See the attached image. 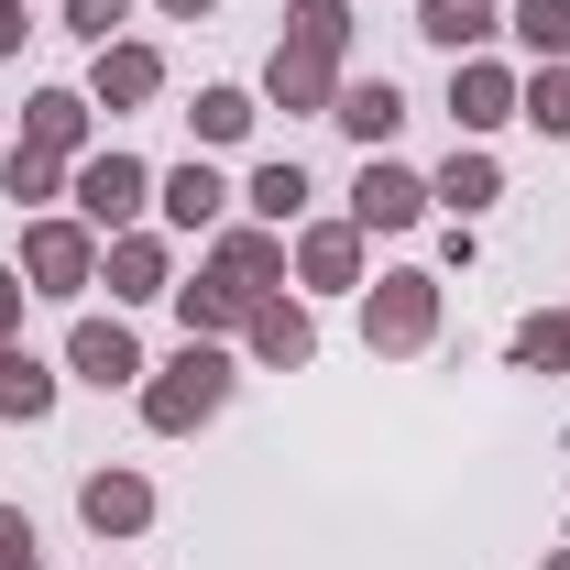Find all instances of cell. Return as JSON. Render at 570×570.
<instances>
[{
	"mask_svg": "<svg viewBox=\"0 0 570 570\" xmlns=\"http://www.w3.org/2000/svg\"><path fill=\"white\" fill-rule=\"evenodd\" d=\"M219 406H230V352H219V341H187V352H176L154 384H142V428H165V439L209 428Z\"/></svg>",
	"mask_w": 570,
	"mask_h": 570,
	"instance_id": "cell-1",
	"label": "cell"
},
{
	"mask_svg": "<svg viewBox=\"0 0 570 570\" xmlns=\"http://www.w3.org/2000/svg\"><path fill=\"white\" fill-rule=\"evenodd\" d=\"M362 341H373V352H428V341H439V275H417V264H406V275H373V296H362Z\"/></svg>",
	"mask_w": 570,
	"mask_h": 570,
	"instance_id": "cell-2",
	"label": "cell"
},
{
	"mask_svg": "<svg viewBox=\"0 0 570 570\" xmlns=\"http://www.w3.org/2000/svg\"><path fill=\"white\" fill-rule=\"evenodd\" d=\"M22 275H33V296L99 285V230H88V219H33V230H22Z\"/></svg>",
	"mask_w": 570,
	"mask_h": 570,
	"instance_id": "cell-3",
	"label": "cell"
},
{
	"mask_svg": "<svg viewBox=\"0 0 570 570\" xmlns=\"http://www.w3.org/2000/svg\"><path fill=\"white\" fill-rule=\"evenodd\" d=\"M142 198H154V165H142V154H88V165H77V219H88V230H132Z\"/></svg>",
	"mask_w": 570,
	"mask_h": 570,
	"instance_id": "cell-4",
	"label": "cell"
},
{
	"mask_svg": "<svg viewBox=\"0 0 570 570\" xmlns=\"http://www.w3.org/2000/svg\"><path fill=\"white\" fill-rule=\"evenodd\" d=\"M417 219H428V176L373 165V154H362V176H352V230H417Z\"/></svg>",
	"mask_w": 570,
	"mask_h": 570,
	"instance_id": "cell-5",
	"label": "cell"
},
{
	"mask_svg": "<svg viewBox=\"0 0 570 570\" xmlns=\"http://www.w3.org/2000/svg\"><path fill=\"white\" fill-rule=\"evenodd\" d=\"M67 362H77V384H99V395L154 373V362H142V341L121 330V318H77V330H67Z\"/></svg>",
	"mask_w": 570,
	"mask_h": 570,
	"instance_id": "cell-6",
	"label": "cell"
},
{
	"mask_svg": "<svg viewBox=\"0 0 570 570\" xmlns=\"http://www.w3.org/2000/svg\"><path fill=\"white\" fill-rule=\"evenodd\" d=\"M165 88V56L154 45H99V67H88V110H142Z\"/></svg>",
	"mask_w": 570,
	"mask_h": 570,
	"instance_id": "cell-7",
	"label": "cell"
},
{
	"mask_svg": "<svg viewBox=\"0 0 570 570\" xmlns=\"http://www.w3.org/2000/svg\"><path fill=\"white\" fill-rule=\"evenodd\" d=\"M77 515H88L99 538H142V527H154V483H142V472H88V483H77Z\"/></svg>",
	"mask_w": 570,
	"mask_h": 570,
	"instance_id": "cell-8",
	"label": "cell"
},
{
	"mask_svg": "<svg viewBox=\"0 0 570 570\" xmlns=\"http://www.w3.org/2000/svg\"><path fill=\"white\" fill-rule=\"evenodd\" d=\"M253 362H275V373H307V362H318V318H307L296 296H264V307H253Z\"/></svg>",
	"mask_w": 570,
	"mask_h": 570,
	"instance_id": "cell-9",
	"label": "cell"
},
{
	"mask_svg": "<svg viewBox=\"0 0 570 570\" xmlns=\"http://www.w3.org/2000/svg\"><path fill=\"white\" fill-rule=\"evenodd\" d=\"M296 275L318 285V296L362 285V230H352V219H318V230H296Z\"/></svg>",
	"mask_w": 570,
	"mask_h": 570,
	"instance_id": "cell-10",
	"label": "cell"
},
{
	"mask_svg": "<svg viewBox=\"0 0 570 570\" xmlns=\"http://www.w3.org/2000/svg\"><path fill=\"white\" fill-rule=\"evenodd\" d=\"M253 285H230V275H209V285H176V318H187V341H219V330H253Z\"/></svg>",
	"mask_w": 570,
	"mask_h": 570,
	"instance_id": "cell-11",
	"label": "cell"
},
{
	"mask_svg": "<svg viewBox=\"0 0 570 570\" xmlns=\"http://www.w3.org/2000/svg\"><path fill=\"white\" fill-rule=\"evenodd\" d=\"M450 121H461V132H494V121H515V77L483 67V56H461V77H450Z\"/></svg>",
	"mask_w": 570,
	"mask_h": 570,
	"instance_id": "cell-12",
	"label": "cell"
},
{
	"mask_svg": "<svg viewBox=\"0 0 570 570\" xmlns=\"http://www.w3.org/2000/svg\"><path fill=\"white\" fill-rule=\"evenodd\" d=\"M330 121H341V132H352L362 154H373V142H384L395 121H406V99H395V77H341V99H330Z\"/></svg>",
	"mask_w": 570,
	"mask_h": 570,
	"instance_id": "cell-13",
	"label": "cell"
},
{
	"mask_svg": "<svg viewBox=\"0 0 570 570\" xmlns=\"http://www.w3.org/2000/svg\"><path fill=\"white\" fill-rule=\"evenodd\" d=\"M154 209L176 219V230H209V219L230 209V187H219V165L198 154V165H176V176H154Z\"/></svg>",
	"mask_w": 570,
	"mask_h": 570,
	"instance_id": "cell-14",
	"label": "cell"
},
{
	"mask_svg": "<svg viewBox=\"0 0 570 570\" xmlns=\"http://www.w3.org/2000/svg\"><path fill=\"white\" fill-rule=\"evenodd\" d=\"M264 99H275V110H330V99H341V67H330V56H296V45H275Z\"/></svg>",
	"mask_w": 570,
	"mask_h": 570,
	"instance_id": "cell-15",
	"label": "cell"
},
{
	"mask_svg": "<svg viewBox=\"0 0 570 570\" xmlns=\"http://www.w3.org/2000/svg\"><path fill=\"white\" fill-rule=\"evenodd\" d=\"M99 275H110V296H165V242L154 230H110Z\"/></svg>",
	"mask_w": 570,
	"mask_h": 570,
	"instance_id": "cell-16",
	"label": "cell"
},
{
	"mask_svg": "<svg viewBox=\"0 0 570 570\" xmlns=\"http://www.w3.org/2000/svg\"><path fill=\"white\" fill-rule=\"evenodd\" d=\"M22 142H33V154H77V142H88V99H77V88H33Z\"/></svg>",
	"mask_w": 570,
	"mask_h": 570,
	"instance_id": "cell-17",
	"label": "cell"
},
{
	"mask_svg": "<svg viewBox=\"0 0 570 570\" xmlns=\"http://www.w3.org/2000/svg\"><path fill=\"white\" fill-rule=\"evenodd\" d=\"M428 198H450V209L472 219V209H494V198H504V165L483 154V142H472V154H450V165L428 176Z\"/></svg>",
	"mask_w": 570,
	"mask_h": 570,
	"instance_id": "cell-18",
	"label": "cell"
},
{
	"mask_svg": "<svg viewBox=\"0 0 570 570\" xmlns=\"http://www.w3.org/2000/svg\"><path fill=\"white\" fill-rule=\"evenodd\" d=\"M45 406H56V373L22 352V341H0V417H22V428H33Z\"/></svg>",
	"mask_w": 570,
	"mask_h": 570,
	"instance_id": "cell-19",
	"label": "cell"
},
{
	"mask_svg": "<svg viewBox=\"0 0 570 570\" xmlns=\"http://www.w3.org/2000/svg\"><path fill=\"white\" fill-rule=\"evenodd\" d=\"M56 187H67V154H33V142L0 154V198H11V209H45Z\"/></svg>",
	"mask_w": 570,
	"mask_h": 570,
	"instance_id": "cell-20",
	"label": "cell"
},
{
	"mask_svg": "<svg viewBox=\"0 0 570 570\" xmlns=\"http://www.w3.org/2000/svg\"><path fill=\"white\" fill-rule=\"evenodd\" d=\"M242 198H253V219H264V230H285V219L307 209V165H296V154L253 165V187H242Z\"/></svg>",
	"mask_w": 570,
	"mask_h": 570,
	"instance_id": "cell-21",
	"label": "cell"
},
{
	"mask_svg": "<svg viewBox=\"0 0 570 570\" xmlns=\"http://www.w3.org/2000/svg\"><path fill=\"white\" fill-rule=\"evenodd\" d=\"M219 275H230V285H253V296H275L285 242H275V230H230V242H219Z\"/></svg>",
	"mask_w": 570,
	"mask_h": 570,
	"instance_id": "cell-22",
	"label": "cell"
},
{
	"mask_svg": "<svg viewBox=\"0 0 570 570\" xmlns=\"http://www.w3.org/2000/svg\"><path fill=\"white\" fill-rule=\"evenodd\" d=\"M285 45L341 67V45H352V11H341V0H296V11H285Z\"/></svg>",
	"mask_w": 570,
	"mask_h": 570,
	"instance_id": "cell-23",
	"label": "cell"
},
{
	"mask_svg": "<svg viewBox=\"0 0 570 570\" xmlns=\"http://www.w3.org/2000/svg\"><path fill=\"white\" fill-rule=\"evenodd\" d=\"M417 33L450 45V56H472V45L494 33V11H483V0H417Z\"/></svg>",
	"mask_w": 570,
	"mask_h": 570,
	"instance_id": "cell-24",
	"label": "cell"
},
{
	"mask_svg": "<svg viewBox=\"0 0 570 570\" xmlns=\"http://www.w3.org/2000/svg\"><path fill=\"white\" fill-rule=\"evenodd\" d=\"M515 45L538 67H570V0H515Z\"/></svg>",
	"mask_w": 570,
	"mask_h": 570,
	"instance_id": "cell-25",
	"label": "cell"
},
{
	"mask_svg": "<svg viewBox=\"0 0 570 570\" xmlns=\"http://www.w3.org/2000/svg\"><path fill=\"white\" fill-rule=\"evenodd\" d=\"M515 362H527V373H570V307L515 318Z\"/></svg>",
	"mask_w": 570,
	"mask_h": 570,
	"instance_id": "cell-26",
	"label": "cell"
},
{
	"mask_svg": "<svg viewBox=\"0 0 570 570\" xmlns=\"http://www.w3.org/2000/svg\"><path fill=\"white\" fill-rule=\"evenodd\" d=\"M515 121H538L549 142H570V67H538L527 88H515Z\"/></svg>",
	"mask_w": 570,
	"mask_h": 570,
	"instance_id": "cell-27",
	"label": "cell"
},
{
	"mask_svg": "<svg viewBox=\"0 0 570 570\" xmlns=\"http://www.w3.org/2000/svg\"><path fill=\"white\" fill-rule=\"evenodd\" d=\"M187 121H198V142H242V132H253V88H198Z\"/></svg>",
	"mask_w": 570,
	"mask_h": 570,
	"instance_id": "cell-28",
	"label": "cell"
},
{
	"mask_svg": "<svg viewBox=\"0 0 570 570\" xmlns=\"http://www.w3.org/2000/svg\"><path fill=\"white\" fill-rule=\"evenodd\" d=\"M121 22H132V0H67V33L88 45H121Z\"/></svg>",
	"mask_w": 570,
	"mask_h": 570,
	"instance_id": "cell-29",
	"label": "cell"
},
{
	"mask_svg": "<svg viewBox=\"0 0 570 570\" xmlns=\"http://www.w3.org/2000/svg\"><path fill=\"white\" fill-rule=\"evenodd\" d=\"M22 549H33V515H22V504H0V570L22 560Z\"/></svg>",
	"mask_w": 570,
	"mask_h": 570,
	"instance_id": "cell-30",
	"label": "cell"
},
{
	"mask_svg": "<svg viewBox=\"0 0 570 570\" xmlns=\"http://www.w3.org/2000/svg\"><path fill=\"white\" fill-rule=\"evenodd\" d=\"M22 296H33V285H22V275H11V264H0V341L22 330Z\"/></svg>",
	"mask_w": 570,
	"mask_h": 570,
	"instance_id": "cell-31",
	"label": "cell"
},
{
	"mask_svg": "<svg viewBox=\"0 0 570 570\" xmlns=\"http://www.w3.org/2000/svg\"><path fill=\"white\" fill-rule=\"evenodd\" d=\"M11 45H22V0H0V56H11Z\"/></svg>",
	"mask_w": 570,
	"mask_h": 570,
	"instance_id": "cell-32",
	"label": "cell"
},
{
	"mask_svg": "<svg viewBox=\"0 0 570 570\" xmlns=\"http://www.w3.org/2000/svg\"><path fill=\"white\" fill-rule=\"evenodd\" d=\"M154 11H176V22H209L219 0H154Z\"/></svg>",
	"mask_w": 570,
	"mask_h": 570,
	"instance_id": "cell-33",
	"label": "cell"
},
{
	"mask_svg": "<svg viewBox=\"0 0 570 570\" xmlns=\"http://www.w3.org/2000/svg\"><path fill=\"white\" fill-rule=\"evenodd\" d=\"M11 570H45V560H33V549H22V560H11Z\"/></svg>",
	"mask_w": 570,
	"mask_h": 570,
	"instance_id": "cell-34",
	"label": "cell"
},
{
	"mask_svg": "<svg viewBox=\"0 0 570 570\" xmlns=\"http://www.w3.org/2000/svg\"><path fill=\"white\" fill-rule=\"evenodd\" d=\"M549 570H570V549H549Z\"/></svg>",
	"mask_w": 570,
	"mask_h": 570,
	"instance_id": "cell-35",
	"label": "cell"
}]
</instances>
